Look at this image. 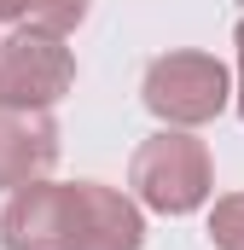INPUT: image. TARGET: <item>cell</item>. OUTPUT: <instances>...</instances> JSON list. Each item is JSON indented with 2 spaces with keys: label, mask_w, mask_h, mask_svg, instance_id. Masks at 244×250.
Segmentation results:
<instances>
[{
  "label": "cell",
  "mask_w": 244,
  "mask_h": 250,
  "mask_svg": "<svg viewBox=\"0 0 244 250\" xmlns=\"http://www.w3.org/2000/svg\"><path fill=\"white\" fill-rule=\"evenodd\" d=\"M81 187V250H140L145 245V215L128 192L105 181H76Z\"/></svg>",
  "instance_id": "8992f818"
},
{
  "label": "cell",
  "mask_w": 244,
  "mask_h": 250,
  "mask_svg": "<svg viewBox=\"0 0 244 250\" xmlns=\"http://www.w3.org/2000/svg\"><path fill=\"white\" fill-rule=\"evenodd\" d=\"M59 163V123L35 105H0V192L35 187Z\"/></svg>",
  "instance_id": "5b68a950"
},
{
  "label": "cell",
  "mask_w": 244,
  "mask_h": 250,
  "mask_svg": "<svg viewBox=\"0 0 244 250\" xmlns=\"http://www.w3.org/2000/svg\"><path fill=\"white\" fill-rule=\"evenodd\" d=\"M239 117H244V18H239Z\"/></svg>",
  "instance_id": "9c48e42d"
},
{
  "label": "cell",
  "mask_w": 244,
  "mask_h": 250,
  "mask_svg": "<svg viewBox=\"0 0 244 250\" xmlns=\"http://www.w3.org/2000/svg\"><path fill=\"white\" fill-rule=\"evenodd\" d=\"M209 245L215 250H244V192L215 198V209H209Z\"/></svg>",
  "instance_id": "ba28073f"
},
{
  "label": "cell",
  "mask_w": 244,
  "mask_h": 250,
  "mask_svg": "<svg viewBox=\"0 0 244 250\" xmlns=\"http://www.w3.org/2000/svg\"><path fill=\"white\" fill-rule=\"evenodd\" d=\"M0 250H81V187L35 181V187L6 192Z\"/></svg>",
  "instance_id": "3957f363"
},
{
  "label": "cell",
  "mask_w": 244,
  "mask_h": 250,
  "mask_svg": "<svg viewBox=\"0 0 244 250\" xmlns=\"http://www.w3.org/2000/svg\"><path fill=\"white\" fill-rule=\"evenodd\" d=\"M140 99L157 123L169 128H198V123H215L233 99V82H227V64L209 59V53H163V59L145 64V82H140Z\"/></svg>",
  "instance_id": "7a4b0ae2"
},
{
  "label": "cell",
  "mask_w": 244,
  "mask_h": 250,
  "mask_svg": "<svg viewBox=\"0 0 244 250\" xmlns=\"http://www.w3.org/2000/svg\"><path fill=\"white\" fill-rule=\"evenodd\" d=\"M128 187L157 215H192V209H203L209 192H215L209 146L198 134H186V128H163V134L140 140L134 163H128Z\"/></svg>",
  "instance_id": "6da1fadb"
},
{
  "label": "cell",
  "mask_w": 244,
  "mask_h": 250,
  "mask_svg": "<svg viewBox=\"0 0 244 250\" xmlns=\"http://www.w3.org/2000/svg\"><path fill=\"white\" fill-rule=\"evenodd\" d=\"M76 82V53L53 29H12L0 41V105L53 111Z\"/></svg>",
  "instance_id": "277c9868"
},
{
  "label": "cell",
  "mask_w": 244,
  "mask_h": 250,
  "mask_svg": "<svg viewBox=\"0 0 244 250\" xmlns=\"http://www.w3.org/2000/svg\"><path fill=\"white\" fill-rule=\"evenodd\" d=\"M0 18L18 23V29H53V35H70V29L87 18V0H0Z\"/></svg>",
  "instance_id": "52a82bcc"
}]
</instances>
